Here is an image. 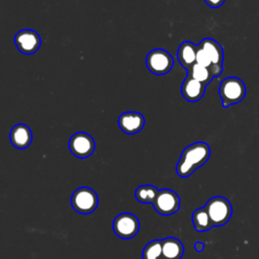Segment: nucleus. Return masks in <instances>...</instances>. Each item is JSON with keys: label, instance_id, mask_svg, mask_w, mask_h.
Instances as JSON below:
<instances>
[{"label": "nucleus", "instance_id": "obj_1", "mask_svg": "<svg viewBox=\"0 0 259 259\" xmlns=\"http://www.w3.org/2000/svg\"><path fill=\"white\" fill-rule=\"evenodd\" d=\"M209 156V146L204 142H196L187 146L181 153L176 165V173L180 177L190 176L196 169L206 163Z\"/></svg>", "mask_w": 259, "mask_h": 259}, {"label": "nucleus", "instance_id": "obj_2", "mask_svg": "<svg viewBox=\"0 0 259 259\" xmlns=\"http://www.w3.org/2000/svg\"><path fill=\"white\" fill-rule=\"evenodd\" d=\"M219 93L223 107L227 108L244 99L246 95V86L241 79L237 77H228L221 82Z\"/></svg>", "mask_w": 259, "mask_h": 259}, {"label": "nucleus", "instance_id": "obj_3", "mask_svg": "<svg viewBox=\"0 0 259 259\" xmlns=\"http://www.w3.org/2000/svg\"><path fill=\"white\" fill-rule=\"evenodd\" d=\"M213 227L226 225L233 213V206L229 199L223 196H214L208 199L204 205Z\"/></svg>", "mask_w": 259, "mask_h": 259}, {"label": "nucleus", "instance_id": "obj_4", "mask_svg": "<svg viewBox=\"0 0 259 259\" xmlns=\"http://www.w3.org/2000/svg\"><path fill=\"white\" fill-rule=\"evenodd\" d=\"M71 205L82 214L93 212L98 205V196L96 192L89 187H80L76 189L71 196Z\"/></svg>", "mask_w": 259, "mask_h": 259}, {"label": "nucleus", "instance_id": "obj_5", "mask_svg": "<svg viewBox=\"0 0 259 259\" xmlns=\"http://www.w3.org/2000/svg\"><path fill=\"white\" fill-rule=\"evenodd\" d=\"M146 65L151 73L164 75L172 69L174 60L167 51L163 49H154L147 55Z\"/></svg>", "mask_w": 259, "mask_h": 259}, {"label": "nucleus", "instance_id": "obj_6", "mask_svg": "<svg viewBox=\"0 0 259 259\" xmlns=\"http://www.w3.org/2000/svg\"><path fill=\"white\" fill-rule=\"evenodd\" d=\"M112 229L117 237L121 239H132L139 233L140 222L135 214L122 212L113 220Z\"/></svg>", "mask_w": 259, "mask_h": 259}, {"label": "nucleus", "instance_id": "obj_7", "mask_svg": "<svg viewBox=\"0 0 259 259\" xmlns=\"http://www.w3.org/2000/svg\"><path fill=\"white\" fill-rule=\"evenodd\" d=\"M69 149L75 157L85 159L93 154L95 150V142L89 134L78 132L70 138Z\"/></svg>", "mask_w": 259, "mask_h": 259}, {"label": "nucleus", "instance_id": "obj_8", "mask_svg": "<svg viewBox=\"0 0 259 259\" xmlns=\"http://www.w3.org/2000/svg\"><path fill=\"white\" fill-rule=\"evenodd\" d=\"M153 205L158 213L162 215H171L178 211L180 207V198L175 191L171 189H162L159 190Z\"/></svg>", "mask_w": 259, "mask_h": 259}, {"label": "nucleus", "instance_id": "obj_9", "mask_svg": "<svg viewBox=\"0 0 259 259\" xmlns=\"http://www.w3.org/2000/svg\"><path fill=\"white\" fill-rule=\"evenodd\" d=\"M14 44L20 53L24 55H32L40 47L41 39L35 30L22 29L15 34Z\"/></svg>", "mask_w": 259, "mask_h": 259}, {"label": "nucleus", "instance_id": "obj_10", "mask_svg": "<svg viewBox=\"0 0 259 259\" xmlns=\"http://www.w3.org/2000/svg\"><path fill=\"white\" fill-rule=\"evenodd\" d=\"M145 125V117L137 111H126L119 115L118 126L126 135L140 133Z\"/></svg>", "mask_w": 259, "mask_h": 259}, {"label": "nucleus", "instance_id": "obj_11", "mask_svg": "<svg viewBox=\"0 0 259 259\" xmlns=\"http://www.w3.org/2000/svg\"><path fill=\"white\" fill-rule=\"evenodd\" d=\"M205 87L206 85L187 76L181 85V93L187 101L196 102L204 95Z\"/></svg>", "mask_w": 259, "mask_h": 259}, {"label": "nucleus", "instance_id": "obj_12", "mask_svg": "<svg viewBox=\"0 0 259 259\" xmlns=\"http://www.w3.org/2000/svg\"><path fill=\"white\" fill-rule=\"evenodd\" d=\"M10 142L13 147L23 150L26 149L32 142V133L24 123H18L12 127L9 135Z\"/></svg>", "mask_w": 259, "mask_h": 259}, {"label": "nucleus", "instance_id": "obj_13", "mask_svg": "<svg viewBox=\"0 0 259 259\" xmlns=\"http://www.w3.org/2000/svg\"><path fill=\"white\" fill-rule=\"evenodd\" d=\"M198 46L191 41H182L177 51V59L183 68L188 70L193 64H195L196 53Z\"/></svg>", "mask_w": 259, "mask_h": 259}, {"label": "nucleus", "instance_id": "obj_14", "mask_svg": "<svg viewBox=\"0 0 259 259\" xmlns=\"http://www.w3.org/2000/svg\"><path fill=\"white\" fill-rule=\"evenodd\" d=\"M184 247L176 238H165L162 240V259H181Z\"/></svg>", "mask_w": 259, "mask_h": 259}, {"label": "nucleus", "instance_id": "obj_15", "mask_svg": "<svg viewBox=\"0 0 259 259\" xmlns=\"http://www.w3.org/2000/svg\"><path fill=\"white\" fill-rule=\"evenodd\" d=\"M198 47L203 49L205 53L208 55V57L211 60L212 65H220L223 66V61H224V51L222 46L214 39L212 38H203Z\"/></svg>", "mask_w": 259, "mask_h": 259}, {"label": "nucleus", "instance_id": "obj_16", "mask_svg": "<svg viewBox=\"0 0 259 259\" xmlns=\"http://www.w3.org/2000/svg\"><path fill=\"white\" fill-rule=\"evenodd\" d=\"M191 221L194 226V229L198 232H205L213 227L210 218L204 207H199L195 209L192 212Z\"/></svg>", "mask_w": 259, "mask_h": 259}, {"label": "nucleus", "instance_id": "obj_17", "mask_svg": "<svg viewBox=\"0 0 259 259\" xmlns=\"http://www.w3.org/2000/svg\"><path fill=\"white\" fill-rule=\"evenodd\" d=\"M159 190L150 184L141 185L135 190V197L141 203H154Z\"/></svg>", "mask_w": 259, "mask_h": 259}, {"label": "nucleus", "instance_id": "obj_18", "mask_svg": "<svg viewBox=\"0 0 259 259\" xmlns=\"http://www.w3.org/2000/svg\"><path fill=\"white\" fill-rule=\"evenodd\" d=\"M187 76L197 80L198 82L207 85L213 78L212 73L210 70L206 67H203L197 63L193 64L188 70H187Z\"/></svg>", "mask_w": 259, "mask_h": 259}, {"label": "nucleus", "instance_id": "obj_19", "mask_svg": "<svg viewBox=\"0 0 259 259\" xmlns=\"http://www.w3.org/2000/svg\"><path fill=\"white\" fill-rule=\"evenodd\" d=\"M143 259H162V240L149 242L143 250Z\"/></svg>", "mask_w": 259, "mask_h": 259}, {"label": "nucleus", "instance_id": "obj_20", "mask_svg": "<svg viewBox=\"0 0 259 259\" xmlns=\"http://www.w3.org/2000/svg\"><path fill=\"white\" fill-rule=\"evenodd\" d=\"M195 63H197V64H199V65H201L203 67H206L208 69H210L211 66H212L210 58L205 53V51L203 49H201L200 47H198V50H197V53H196Z\"/></svg>", "mask_w": 259, "mask_h": 259}, {"label": "nucleus", "instance_id": "obj_21", "mask_svg": "<svg viewBox=\"0 0 259 259\" xmlns=\"http://www.w3.org/2000/svg\"><path fill=\"white\" fill-rule=\"evenodd\" d=\"M204 2L211 8H219L224 4L225 0H204Z\"/></svg>", "mask_w": 259, "mask_h": 259}, {"label": "nucleus", "instance_id": "obj_22", "mask_svg": "<svg viewBox=\"0 0 259 259\" xmlns=\"http://www.w3.org/2000/svg\"><path fill=\"white\" fill-rule=\"evenodd\" d=\"M194 249L197 251V252H201L203 249H204V243L200 242V241H197L195 244H194Z\"/></svg>", "mask_w": 259, "mask_h": 259}]
</instances>
